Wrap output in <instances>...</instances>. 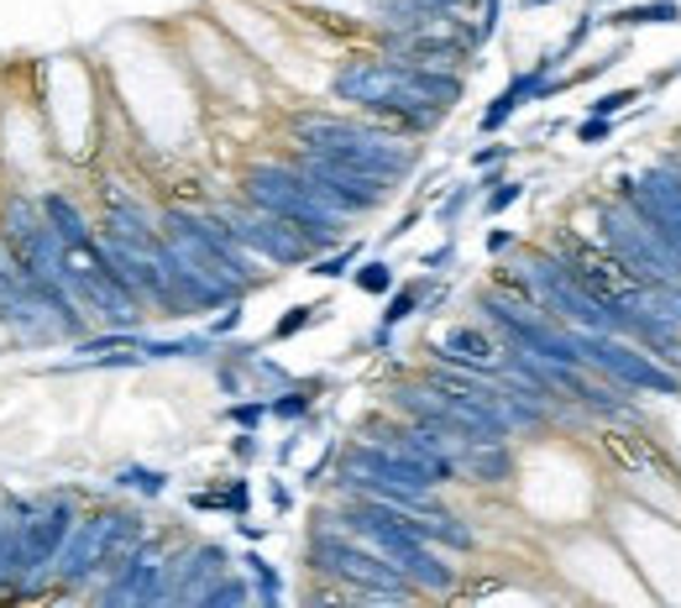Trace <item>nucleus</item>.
Instances as JSON below:
<instances>
[{
	"label": "nucleus",
	"mask_w": 681,
	"mask_h": 608,
	"mask_svg": "<svg viewBox=\"0 0 681 608\" xmlns=\"http://www.w3.org/2000/svg\"><path fill=\"white\" fill-rule=\"evenodd\" d=\"M289 132L310 153H325V158L346 163L357 174H373L383 184H404L420 168L415 137H404V132H394L388 122H373V116L357 122V116H331V111H300V116H289Z\"/></svg>",
	"instance_id": "nucleus-1"
},
{
	"label": "nucleus",
	"mask_w": 681,
	"mask_h": 608,
	"mask_svg": "<svg viewBox=\"0 0 681 608\" xmlns=\"http://www.w3.org/2000/svg\"><path fill=\"white\" fill-rule=\"evenodd\" d=\"M241 200L268 210V216H279L283 226H294L315 252L340 247V226H346V216L331 210V205L310 189V179H304L300 168H289L283 158L279 163H252V168L241 174Z\"/></svg>",
	"instance_id": "nucleus-2"
},
{
	"label": "nucleus",
	"mask_w": 681,
	"mask_h": 608,
	"mask_svg": "<svg viewBox=\"0 0 681 608\" xmlns=\"http://www.w3.org/2000/svg\"><path fill=\"white\" fill-rule=\"evenodd\" d=\"M577 346L593 373L614 378V384L629 388V394H666V399H681V373L666 367L661 357H650L640 342L614 336V331H577Z\"/></svg>",
	"instance_id": "nucleus-3"
},
{
	"label": "nucleus",
	"mask_w": 681,
	"mask_h": 608,
	"mask_svg": "<svg viewBox=\"0 0 681 608\" xmlns=\"http://www.w3.org/2000/svg\"><path fill=\"white\" fill-rule=\"evenodd\" d=\"M226 226L237 231V242L252 252V258H262V263L273 268H310V258H315V247L304 242L294 226H283L279 216H268V210H258V205H231V210H221Z\"/></svg>",
	"instance_id": "nucleus-4"
},
{
	"label": "nucleus",
	"mask_w": 681,
	"mask_h": 608,
	"mask_svg": "<svg viewBox=\"0 0 681 608\" xmlns=\"http://www.w3.org/2000/svg\"><path fill=\"white\" fill-rule=\"evenodd\" d=\"M677 21H681V0H645V6H614V11H603V27H614V32L677 27Z\"/></svg>",
	"instance_id": "nucleus-5"
},
{
	"label": "nucleus",
	"mask_w": 681,
	"mask_h": 608,
	"mask_svg": "<svg viewBox=\"0 0 681 608\" xmlns=\"http://www.w3.org/2000/svg\"><path fill=\"white\" fill-rule=\"evenodd\" d=\"M315 409V388H279L273 399H268V420H304Z\"/></svg>",
	"instance_id": "nucleus-6"
},
{
	"label": "nucleus",
	"mask_w": 681,
	"mask_h": 608,
	"mask_svg": "<svg viewBox=\"0 0 681 608\" xmlns=\"http://www.w3.org/2000/svg\"><path fill=\"white\" fill-rule=\"evenodd\" d=\"M425 289H430V279H415V284H409V289H399V294H388V310H383V325H404V321H409V315H420Z\"/></svg>",
	"instance_id": "nucleus-7"
},
{
	"label": "nucleus",
	"mask_w": 681,
	"mask_h": 608,
	"mask_svg": "<svg viewBox=\"0 0 681 608\" xmlns=\"http://www.w3.org/2000/svg\"><path fill=\"white\" fill-rule=\"evenodd\" d=\"M357 258H362L357 242H340V247H331V258H310V273H315V279H340Z\"/></svg>",
	"instance_id": "nucleus-8"
},
{
	"label": "nucleus",
	"mask_w": 681,
	"mask_h": 608,
	"mask_svg": "<svg viewBox=\"0 0 681 608\" xmlns=\"http://www.w3.org/2000/svg\"><path fill=\"white\" fill-rule=\"evenodd\" d=\"M352 284H357L362 294H394V268L383 263V258H373V263H362L357 273H352Z\"/></svg>",
	"instance_id": "nucleus-9"
},
{
	"label": "nucleus",
	"mask_w": 681,
	"mask_h": 608,
	"mask_svg": "<svg viewBox=\"0 0 681 608\" xmlns=\"http://www.w3.org/2000/svg\"><path fill=\"white\" fill-rule=\"evenodd\" d=\"M247 598H252V588H247L241 577H226V572L200 593V604H205V608H216V604H247Z\"/></svg>",
	"instance_id": "nucleus-10"
},
{
	"label": "nucleus",
	"mask_w": 681,
	"mask_h": 608,
	"mask_svg": "<svg viewBox=\"0 0 681 608\" xmlns=\"http://www.w3.org/2000/svg\"><path fill=\"white\" fill-rule=\"evenodd\" d=\"M321 315H325V304H294V310H289L279 325H273V342H289V336H300L304 325H315Z\"/></svg>",
	"instance_id": "nucleus-11"
},
{
	"label": "nucleus",
	"mask_w": 681,
	"mask_h": 608,
	"mask_svg": "<svg viewBox=\"0 0 681 608\" xmlns=\"http://www.w3.org/2000/svg\"><path fill=\"white\" fill-rule=\"evenodd\" d=\"M524 200V184L520 179H499L488 195H482V216H503L509 205H520Z\"/></svg>",
	"instance_id": "nucleus-12"
},
{
	"label": "nucleus",
	"mask_w": 681,
	"mask_h": 608,
	"mask_svg": "<svg viewBox=\"0 0 681 608\" xmlns=\"http://www.w3.org/2000/svg\"><path fill=\"white\" fill-rule=\"evenodd\" d=\"M645 95V84H629V90H608V95H598V101L587 105V116H619V111H629V105Z\"/></svg>",
	"instance_id": "nucleus-13"
},
{
	"label": "nucleus",
	"mask_w": 681,
	"mask_h": 608,
	"mask_svg": "<svg viewBox=\"0 0 681 608\" xmlns=\"http://www.w3.org/2000/svg\"><path fill=\"white\" fill-rule=\"evenodd\" d=\"M241 567H247V572H252V577H258V598H262V604H279V593H283L279 572L268 567V562H262V556H247V562H241Z\"/></svg>",
	"instance_id": "nucleus-14"
},
{
	"label": "nucleus",
	"mask_w": 681,
	"mask_h": 608,
	"mask_svg": "<svg viewBox=\"0 0 681 608\" xmlns=\"http://www.w3.org/2000/svg\"><path fill=\"white\" fill-rule=\"evenodd\" d=\"M116 483L121 488H137V493H147V499H158L163 488H168V478H163V472H147V467H126Z\"/></svg>",
	"instance_id": "nucleus-15"
},
{
	"label": "nucleus",
	"mask_w": 681,
	"mask_h": 608,
	"mask_svg": "<svg viewBox=\"0 0 681 608\" xmlns=\"http://www.w3.org/2000/svg\"><path fill=\"white\" fill-rule=\"evenodd\" d=\"M472 195H478L472 184H461V189H451V195H446V200L436 205V221H441V226H457V221H461V210L472 205Z\"/></svg>",
	"instance_id": "nucleus-16"
},
{
	"label": "nucleus",
	"mask_w": 681,
	"mask_h": 608,
	"mask_svg": "<svg viewBox=\"0 0 681 608\" xmlns=\"http://www.w3.org/2000/svg\"><path fill=\"white\" fill-rule=\"evenodd\" d=\"M598 27H603V17H598V11H587V17H577V27L566 32V42H562V48H556V53H562V59H572V53H577V48H582V42L593 38V32H598Z\"/></svg>",
	"instance_id": "nucleus-17"
},
{
	"label": "nucleus",
	"mask_w": 681,
	"mask_h": 608,
	"mask_svg": "<svg viewBox=\"0 0 681 608\" xmlns=\"http://www.w3.org/2000/svg\"><path fill=\"white\" fill-rule=\"evenodd\" d=\"M226 415H231L241 430H252V426H262V420H268V399H241V405H231Z\"/></svg>",
	"instance_id": "nucleus-18"
},
{
	"label": "nucleus",
	"mask_w": 681,
	"mask_h": 608,
	"mask_svg": "<svg viewBox=\"0 0 681 608\" xmlns=\"http://www.w3.org/2000/svg\"><path fill=\"white\" fill-rule=\"evenodd\" d=\"M608 137H614V116H587V122L577 126V143H608Z\"/></svg>",
	"instance_id": "nucleus-19"
},
{
	"label": "nucleus",
	"mask_w": 681,
	"mask_h": 608,
	"mask_svg": "<svg viewBox=\"0 0 681 608\" xmlns=\"http://www.w3.org/2000/svg\"><path fill=\"white\" fill-rule=\"evenodd\" d=\"M221 509H231V514H247V509H252V488H247V478H237V483L231 488H221Z\"/></svg>",
	"instance_id": "nucleus-20"
},
{
	"label": "nucleus",
	"mask_w": 681,
	"mask_h": 608,
	"mask_svg": "<svg viewBox=\"0 0 681 608\" xmlns=\"http://www.w3.org/2000/svg\"><path fill=\"white\" fill-rule=\"evenodd\" d=\"M237 325H241V300H231V304H221V315L210 321V342H216V336H231Z\"/></svg>",
	"instance_id": "nucleus-21"
},
{
	"label": "nucleus",
	"mask_w": 681,
	"mask_h": 608,
	"mask_svg": "<svg viewBox=\"0 0 681 608\" xmlns=\"http://www.w3.org/2000/svg\"><path fill=\"white\" fill-rule=\"evenodd\" d=\"M509 153H514V147H503V143L478 147V153H472V168H499V163H509Z\"/></svg>",
	"instance_id": "nucleus-22"
},
{
	"label": "nucleus",
	"mask_w": 681,
	"mask_h": 608,
	"mask_svg": "<svg viewBox=\"0 0 681 608\" xmlns=\"http://www.w3.org/2000/svg\"><path fill=\"white\" fill-rule=\"evenodd\" d=\"M231 457H237V462H258V436H252V430H241L237 441H231Z\"/></svg>",
	"instance_id": "nucleus-23"
},
{
	"label": "nucleus",
	"mask_w": 681,
	"mask_h": 608,
	"mask_svg": "<svg viewBox=\"0 0 681 608\" xmlns=\"http://www.w3.org/2000/svg\"><path fill=\"white\" fill-rule=\"evenodd\" d=\"M509 247H514V231L493 226V231H488V252H509Z\"/></svg>",
	"instance_id": "nucleus-24"
},
{
	"label": "nucleus",
	"mask_w": 681,
	"mask_h": 608,
	"mask_svg": "<svg viewBox=\"0 0 681 608\" xmlns=\"http://www.w3.org/2000/svg\"><path fill=\"white\" fill-rule=\"evenodd\" d=\"M457 258V242H446V247H436V252H425V268H446Z\"/></svg>",
	"instance_id": "nucleus-25"
},
{
	"label": "nucleus",
	"mask_w": 681,
	"mask_h": 608,
	"mask_svg": "<svg viewBox=\"0 0 681 608\" xmlns=\"http://www.w3.org/2000/svg\"><path fill=\"white\" fill-rule=\"evenodd\" d=\"M273 504H279V509H294V493H289V488H273Z\"/></svg>",
	"instance_id": "nucleus-26"
},
{
	"label": "nucleus",
	"mask_w": 681,
	"mask_h": 608,
	"mask_svg": "<svg viewBox=\"0 0 681 608\" xmlns=\"http://www.w3.org/2000/svg\"><path fill=\"white\" fill-rule=\"evenodd\" d=\"M524 11H541V6H556V0H520Z\"/></svg>",
	"instance_id": "nucleus-27"
}]
</instances>
